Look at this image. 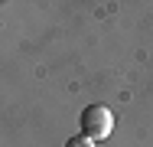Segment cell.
Segmentation results:
<instances>
[{"label": "cell", "instance_id": "7a4b0ae2", "mask_svg": "<svg viewBox=\"0 0 153 147\" xmlns=\"http://www.w3.org/2000/svg\"><path fill=\"white\" fill-rule=\"evenodd\" d=\"M65 147H94V144L85 137V134H78V137H68V141H65Z\"/></svg>", "mask_w": 153, "mask_h": 147}, {"label": "cell", "instance_id": "6da1fadb", "mask_svg": "<svg viewBox=\"0 0 153 147\" xmlns=\"http://www.w3.org/2000/svg\"><path fill=\"white\" fill-rule=\"evenodd\" d=\"M111 131H114V115H111V108H104V105H88V108L82 111V134H85L91 144L94 141H108Z\"/></svg>", "mask_w": 153, "mask_h": 147}]
</instances>
